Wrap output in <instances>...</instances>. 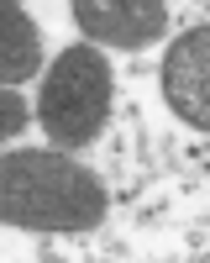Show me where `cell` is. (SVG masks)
I'll list each match as a JSON object with an SVG mask.
<instances>
[{"instance_id": "4", "label": "cell", "mask_w": 210, "mask_h": 263, "mask_svg": "<svg viewBox=\"0 0 210 263\" xmlns=\"http://www.w3.org/2000/svg\"><path fill=\"white\" fill-rule=\"evenodd\" d=\"M163 100H168V111H174L184 126L210 132V27H195L179 42H168Z\"/></svg>"}, {"instance_id": "1", "label": "cell", "mask_w": 210, "mask_h": 263, "mask_svg": "<svg viewBox=\"0 0 210 263\" xmlns=\"http://www.w3.org/2000/svg\"><path fill=\"white\" fill-rule=\"evenodd\" d=\"M0 221L27 232H90L105 221V184L69 153L16 147L0 158Z\"/></svg>"}, {"instance_id": "2", "label": "cell", "mask_w": 210, "mask_h": 263, "mask_svg": "<svg viewBox=\"0 0 210 263\" xmlns=\"http://www.w3.org/2000/svg\"><path fill=\"white\" fill-rule=\"evenodd\" d=\"M37 116H42V132L63 153L90 147L100 137L105 116H111V63H105V53L95 42H74L48 63Z\"/></svg>"}, {"instance_id": "3", "label": "cell", "mask_w": 210, "mask_h": 263, "mask_svg": "<svg viewBox=\"0 0 210 263\" xmlns=\"http://www.w3.org/2000/svg\"><path fill=\"white\" fill-rule=\"evenodd\" d=\"M84 42H105V48H153L168 32V0H69Z\"/></svg>"}, {"instance_id": "5", "label": "cell", "mask_w": 210, "mask_h": 263, "mask_svg": "<svg viewBox=\"0 0 210 263\" xmlns=\"http://www.w3.org/2000/svg\"><path fill=\"white\" fill-rule=\"evenodd\" d=\"M42 69V32L21 0H0V84H27Z\"/></svg>"}, {"instance_id": "6", "label": "cell", "mask_w": 210, "mask_h": 263, "mask_svg": "<svg viewBox=\"0 0 210 263\" xmlns=\"http://www.w3.org/2000/svg\"><path fill=\"white\" fill-rule=\"evenodd\" d=\"M27 126V100L16 95V84H0V137H16Z\"/></svg>"}]
</instances>
